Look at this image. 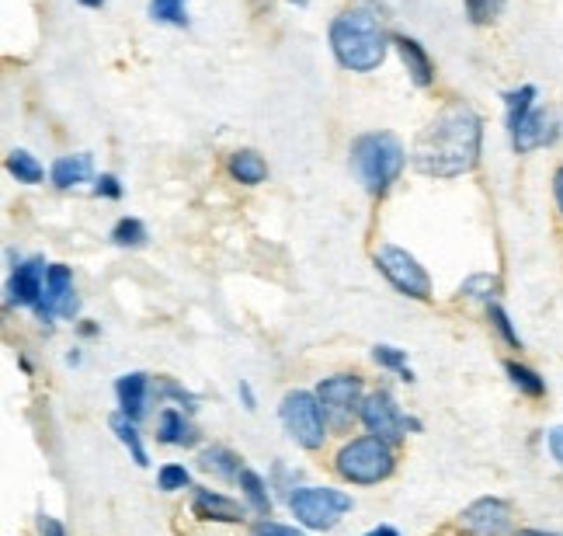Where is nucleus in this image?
<instances>
[{
	"mask_svg": "<svg viewBox=\"0 0 563 536\" xmlns=\"http://www.w3.org/2000/svg\"><path fill=\"white\" fill-rule=\"evenodd\" d=\"M484 119L466 101H452L415 140L410 164L428 178H460L481 164Z\"/></svg>",
	"mask_w": 563,
	"mask_h": 536,
	"instance_id": "f257e3e1",
	"label": "nucleus"
},
{
	"mask_svg": "<svg viewBox=\"0 0 563 536\" xmlns=\"http://www.w3.org/2000/svg\"><path fill=\"white\" fill-rule=\"evenodd\" d=\"M331 50L344 70L373 74L383 67L389 35L373 8H344L331 21Z\"/></svg>",
	"mask_w": 563,
	"mask_h": 536,
	"instance_id": "f03ea898",
	"label": "nucleus"
},
{
	"mask_svg": "<svg viewBox=\"0 0 563 536\" xmlns=\"http://www.w3.org/2000/svg\"><path fill=\"white\" fill-rule=\"evenodd\" d=\"M349 161L358 185L369 196H386L389 185L400 178V171L407 164L404 143L394 133H362L352 140Z\"/></svg>",
	"mask_w": 563,
	"mask_h": 536,
	"instance_id": "7ed1b4c3",
	"label": "nucleus"
},
{
	"mask_svg": "<svg viewBox=\"0 0 563 536\" xmlns=\"http://www.w3.org/2000/svg\"><path fill=\"white\" fill-rule=\"evenodd\" d=\"M334 470L341 481L349 484H379L397 470V453L394 446L376 439V436H362V439H349L334 457Z\"/></svg>",
	"mask_w": 563,
	"mask_h": 536,
	"instance_id": "20e7f679",
	"label": "nucleus"
},
{
	"mask_svg": "<svg viewBox=\"0 0 563 536\" xmlns=\"http://www.w3.org/2000/svg\"><path fill=\"white\" fill-rule=\"evenodd\" d=\"M278 418L286 425L289 439L307 449V453H317L328 442V415H323L317 391H289L282 397Z\"/></svg>",
	"mask_w": 563,
	"mask_h": 536,
	"instance_id": "39448f33",
	"label": "nucleus"
},
{
	"mask_svg": "<svg viewBox=\"0 0 563 536\" xmlns=\"http://www.w3.org/2000/svg\"><path fill=\"white\" fill-rule=\"evenodd\" d=\"M289 508L299 526L334 529L344 512L355 508V502H352V495H344V491H334V488H292Z\"/></svg>",
	"mask_w": 563,
	"mask_h": 536,
	"instance_id": "423d86ee",
	"label": "nucleus"
},
{
	"mask_svg": "<svg viewBox=\"0 0 563 536\" xmlns=\"http://www.w3.org/2000/svg\"><path fill=\"white\" fill-rule=\"evenodd\" d=\"M376 269L383 272V278L397 293H404L410 299H431V275L424 272V265L410 251H404L397 244H379L376 248Z\"/></svg>",
	"mask_w": 563,
	"mask_h": 536,
	"instance_id": "0eeeda50",
	"label": "nucleus"
},
{
	"mask_svg": "<svg viewBox=\"0 0 563 536\" xmlns=\"http://www.w3.org/2000/svg\"><path fill=\"white\" fill-rule=\"evenodd\" d=\"M317 397L323 404V415L334 422V428H349L352 418H358L362 401H365V383L358 373H334L320 380Z\"/></svg>",
	"mask_w": 563,
	"mask_h": 536,
	"instance_id": "6e6552de",
	"label": "nucleus"
},
{
	"mask_svg": "<svg viewBox=\"0 0 563 536\" xmlns=\"http://www.w3.org/2000/svg\"><path fill=\"white\" fill-rule=\"evenodd\" d=\"M358 422L365 425V433L383 439V442H389V446L404 442V436L410 433V428H407V415L397 407V401L389 397V391L365 394Z\"/></svg>",
	"mask_w": 563,
	"mask_h": 536,
	"instance_id": "1a4fd4ad",
	"label": "nucleus"
},
{
	"mask_svg": "<svg viewBox=\"0 0 563 536\" xmlns=\"http://www.w3.org/2000/svg\"><path fill=\"white\" fill-rule=\"evenodd\" d=\"M463 536H508L515 526V508L505 499H476L460 512Z\"/></svg>",
	"mask_w": 563,
	"mask_h": 536,
	"instance_id": "9d476101",
	"label": "nucleus"
},
{
	"mask_svg": "<svg viewBox=\"0 0 563 536\" xmlns=\"http://www.w3.org/2000/svg\"><path fill=\"white\" fill-rule=\"evenodd\" d=\"M80 310V299H77V289H74V272L67 265H49V278H46V293H42L38 307H35V317L42 325H53L56 317H77Z\"/></svg>",
	"mask_w": 563,
	"mask_h": 536,
	"instance_id": "9b49d317",
	"label": "nucleus"
},
{
	"mask_svg": "<svg viewBox=\"0 0 563 536\" xmlns=\"http://www.w3.org/2000/svg\"><path fill=\"white\" fill-rule=\"evenodd\" d=\"M511 136V146L515 154H532V150H543V146H553L560 143L563 136V122L556 112L543 109V105H536V109L515 125V130H508Z\"/></svg>",
	"mask_w": 563,
	"mask_h": 536,
	"instance_id": "f8f14e48",
	"label": "nucleus"
},
{
	"mask_svg": "<svg viewBox=\"0 0 563 536\" xmlns=\"http://www.w3.org/2000/svg\"><path fill=\"white\" fill-rule=\"evenodd\" d=\"M46 278H49V265L42 259H29L18 262L11 269L8 278V307H38L42 293H46Z\"/></svg>",
	"mask_w": 563,
	"mask_h": 536,
	"instance_id": "ddd939ff",
	"label": "nucleus"
},
{
	"mask_svg": "<svg viewBox=\"0 0 563 536\" xmlns=\"http://www.w3.org/2000/svg\"><path fill=\"white\" fill-rule=\"evenodd\" d=\"M191 516L202 519V523H241L244 519V505L233 502L230 495H220V491L195 488V495H191Z\"/></svg>",
	"mask_w": 563,
	"mask_h": 536,
	"instance_id": "4468645a",
	"label": "nucleus"
},
{
	"mask_svg": "<svg viewBox=\"0 0 563 536\" xmlns=\"http://www.w3.org/2000/svg\"><path fill=\"white\" fill-rule=\"evenodd\" d=\"M115 397H119L122 415L140 422L146 415V401H150V376L146 373H125V376H119Z\"/></svg>",
	"mask_w": 563,
	"mask_h": 536,
	"instance_id": "2eb2a0df",
	"label": "nucleus"
},
{
	"mask_svg": "<svg viewBox=\"0 0 563 536\" xmlns=\"http://www.w3.org/2000/svg\"><path fill=\"white\" fill-rule=\"evenodd\" d=\"M394 46H397V53H400V59H404V67H407L410 80H415L418 88H431V84H435V67H431V59H428V53H424L421 42H418V39H407V35H397V39H394Z\"/></svg>",
	"mask_w": 563,
	"mask_h": 536,
	"instance_id": "dca6fc26",
	"label": "nucleus"
},
{
	"mask_svg": "<svg viewBox=\"0 0 563 536\" xmlns=\"http://www.w3.org/2000/svg\"><path fill=\"white\" fill-rule=\"evenodd\" d=\"M227 175L236 182V185H262L268 178V164L265 157L257 154V150H233V154L227 157Z\"/></svg>",
	"mask_w": 563,
	"mask_h": 536,
	"instance_id": "f3484780",
	"label": "nucleus"
},
{
	"mask_svg": "<svg viewBox=\"0 0 563 536\" xmlns=\"http://www.w3.org/2000/svg\"><path fill=\"white\" fill-rule=\"evenodd\" d=\"M157 439L164 446H195L199 442V433H195V425L185 418V412H178V407H164L157 418Z\"/></svg>",
	"mask_w": 563,
	"mask_h": 536,
	"instance_id": "a211bd4d",
	"label": "nucleus"
},
{
	"mask_svg": "<svg viewBox=\"0 0 563 536\" xmlns=\"http://www.w3.org/2000/svg\"><path fill=\"white\" fill-rule=\"evenodd\" d=\"M199 470H206V474L220 478V481H236L244 470V460L227 446H209L199 453Z\"/></svg>",
	"mask_w": 563,
	"mask_h": 536,
	"instance_id": "6ab92c4d",
	"label": "nucleus"
},
{
	"mask_svg": "<svg viewBox=\"0 0 563 536\" xmlns=\"http://www.w3.org/2000/svg\"><path fill=\"white\" fill-rule=\"evenodd\" d=\"M49 178L56 188H74L80 182L91 178V154H67V157H56L49 167Z\"/></svg>",
	"mask_w": 563,
	"mask_h": 536,
	"instance_id": "aec40b11",
	"label": "nucleus"
},
{
	"mask_svg": "<svg viewBox=\"0 0 563 536\" xmlns=\"http://www.w3.org/2000/svg\"><path fill=\"white\" fill-rule=\"evenodd\" d=\"M236 484H241V495L251 505L254 516L257 519H272V499H268V484L262 481V474H254L251 467H244L241 478H236Z\"/></svg>",
	"mask_w": 563,
	"mask_h": 536,
	"instance_id": "412c9836",
	"label": "nucleus"
},
{
	"mask_svg": "<svg viewBox=\"0 0 563 536\" xmlns=\"http://www.w3.org/2000/svg\"><path fill=\"white\" fill-rule=\"evenodd\" d=\"M505 373H508L511 387H515L518 394H526V397H532V401L547 397V380L539 376V373H536L532 367H526V362H518V359H508V362H505Z\"/></svg>",
	"mask_w": 563,
	"mask_h": 536,
	"instance_id": "4be33fe9",
	"label": "nucleus"
},
{
	"mask_svg": "<svg viewBox=\"0 0 563 536\" xmlns=\"http://www.w3.org/2000/svg\"><path fill=\"white\" fill-rule=\"evenodd\" d=\"M112 433L119 436V442L133 453V460H136V467H146L150 463V457H146V449H143V439H140V428H136V422L129 418V415H112Z\"/></svg>",
	"mask_w": 563,
	"mask_h": 536,
	"instance_id": "5701e85b",
	"label": "nucleus"
},
{
	"mask_svg": "<svg viewBox=\"0 0 563 536\" xmlns=\"http://www.w3.org/2000/svg\"><path fill=\"white\" fill-rule=\"evenodd\" d=\"M539 105V91L536 84H522V88H515L505 95V109H508V130H515L518 122H522L532 109Z\"/></svg>",
	"mask_w": 563,
	"mask_h": 536,
	"instance_id": "b1692460",
	"label": "nucleus"
},
{
	"mask_svg": "<svg viewBox=\"0 0 563 536\" xmlns=\"http://www.w3.org/2000/svg\"><path fill=\"white\" fill-rule=\"evenodd\" d=\"M8 171L21 185H38L42 178H46V171H42V164L29 154V150H11V154H8Z\"/></svg>",
	"mask_w": 563,
	"mask_h": 536,
	"instance_id": "393cba45",
	"label": "nucleus"
},
{
	"mask_svg": "<svg viewBox=\"0 0 563 536\" xmlns=\"http://www.w3.org/2000/svg\"><path fill=\"white\" fill-rule=\"evenodd\" d=\"M487 320H490V328L497 331V338H501L508 349L522 352V338H518V331H515V325H511V317H508V310H505L501 304H487Z\"/></svg>",
	"mask_w": 563,
	"mask_h": 536,
	"instance_id": "a878e982",
	"label": "nucleus"
},
{
	"mask_svg": "<svg viewBox=\"0 0 563 536\" xmlns=\"http://www.w3.org/2000/svg\"><path fill=\"white\" fill-rule=\"evenodd\" d=\"M112 244H119V248H143L146 244V227H143V220L122 217L112 227Z\"/></svg>",
	"mask_w": 563,
	"mask_h": 536,
	"instance_id": "bb28decb",
	"label": "nucleus"
},
{
	"mask_svg": "<svg viewBox=\"0 0 563 536\" xmlns=\"http://www.w3.org/2000/svg\"><path fill=\"white\" fill-rule=\"evenodd\" d=\"M150 18L161 21V25H188V14H185V0H150Z\"/></svg>",
	"mask_w": 563,
	"mask_h": 536,
	"instance_id": "cd10ccee",
	"label": "nucleus"
},
{
	"mask_svg": "<svg viewBox=\"0 0 563 536\" xmlns=\"http://www.w3.org/2000/svg\"><path fill=\"white\" fill-rule=\"evenodd\" d=\"M373 362L376 367H383V370H394V373H400V380H415V373L407 370V352L404 349H394V346H376L373 349Z\"/></svg>",
	"mask_w": 563,
	"mask_h": 536,
	"instance_id": "c85d7f7f",
	"label": "nucleus"
},
{
	"mask_svg": "<svg viewBox=\"0 0 563 536\" xmlns=\"http://www.w3.org/2000/svg\"><path fill=\"white\" fill-rule=\"evenodd\" d=\"M466 299H484V304H497V275H490V272H484V275H470L466 283H463V289H460Z\"/></svg>",
	"mask_w": 563,
	"mask_h": 536,
	"instance_id": "c756f323",
	"label": "nucleus"
},
{
	"mask_svg": "<svg viewBox=\"0 0 563 536\" xmlns=\"http://www.w3.org/2000/svg\"><path fill=\"white\" fill-rule=\"evenodd\" d=\"M473 25H494L505 11V0H463Z\"/></svg>",
	"mask_w": 563,
	"mask_h": 536,
	"instance_id": "7c9ffc66",
	"label": "nucleus"
},
{
	"mask_svg": "<svg viewBox=\"0 0 563 536\" xmlns=\"http://www.w3.org/2000/svg\"><path fill=\"white\" fill-rule=\"evenodd\" d=\"M154 394H157V401H178V404H185V412H195V404H199V397L188 394L181 383H175L170 376H161L154 383Z\"/></svg>",
	"mask_w": 563,
	"mask_h": 536,
	"instance_id": "2f4dec72",
	"label": "nucleus"
},
{
	"mask_svg": "<svg viewBox=\"0 0 563 536\" xmlns=\"http://www.w3.org/2000/svg\"><path fill=\"white\" fill-rule=\"evenodd\" d=\"M157 484H161V491H185L191 484V474L181 463H167V467H161Z\"/></svg>",
	"mask_w": 563,
	"mask_h": 536,
	"instance_id": "473e14b6",
	"label": "nucleus"
},
{
	"mask_svg": "<svg viewBox=\"0 0 563 536\" xmlns=\"http://www.w3.org/2000/svg\"><path fill=\"white\" fill-rule=\"evenodd\" d=\"M251 536H307L296 526H286V523H275V519H257L251 526Z\"/></svg>",
	"mask_w": 563,
	"mask_h": 536,
	"instance_id": "72a5a7b5",
	"label": "nucleus"
},
{
	"mask_svg": "<svg viewBox=\"0 0 563 536\" xmlns=\"http://www.w3.org/2000/svg\"><path fill=\"white\" fill-rule=\"evenodd\" d=\"M95 196L122 199V182H119L115 175H98V178H95Z\"/></svg>",
	"mask_w": 563,
	"mask_h": 536,
	"instance_id": "f704fd0d",
	"label": "nucleus"
},
{
	"mask_svg": "<svg viewBox=\"0 0 563 536\" xmlns=\"http://www.w3.org/2000/svg\"><path fill=\"white\" fill-rule=\"evenodd\" d=\"M553 212H556V220L563 223V161L553 171Z\"/></svg>",
	"mask_w": 563,
	"mask_h": 536,
	"instance_id": "c9c22d12",
	"label": "nucleus"
},
{
	"mask_svg": "<svg viewBox=\"0 0 563 536\" xmlns=\"http://www.w3.org/2000/svg\"><path fill=\"white\" fill-rule=\"evenodd\" d=\"M38 536H67V529L59 526V519L42 516V519H38Z\"/></svg>",
	"mask_w": 563,
	"mask_h": 536,
	"instance_id": "e433bc0d",
	"label": "nucleus"
},
{
	"mask_svg": "<svg viewBox=\"0 0 563 536\" xmlns=\"http://www.w3.org/2000/svg\"><path fill=\"white\" fill-rule=\"evenodd\" d=\"M236 394H241V401H244L247 412H257V397H254V391H251V383H247V380L236 383Z\"/></svg>",
	"mask_w": 563,
	"mask_h": 536,
	"instance_id": "4c0bfd02",
	"label": "nucleus"
},
{
	"mask_svg": "<svg viewBox=\"0 0 563 536\" xmlns=\"http://www.w3.org/2000/svg\"><path fill=\"white\" fill-rule=\"evenodd\" d=\"M547 442H550V453H553V460H556V463H563V428H553Z\"/></svg>",
	"mask_w": 563,
	"mask_h": 536,
	"instance_id": "58836bf2",
	"label": "nucleus"
},
{
	"mask_svg": "<svg viewBox=\"0 0 563 536\" xmlns=\"http://www.w3.org/2000/svg\"><path fill=\"white\" fill-rule=\"evenodd\" d=\"M362 536H400L394 526H373L369 533H362Z\"/></svg>",
	"mask_w": 563,
	"mask_h": 536,
	"instance_id": "ea45409f",
	"label": "nucleus"
},
{
	"mask_svg": "<svg viewBox=\"0 0 563 536\" xmlns=\"http://www.w3.org/2000/svg\"><path fill=\"white\" fill-rule=\"evenodd\" d=\"M98 331H101V328L95 325V320H84V325H80V335H84V338H95Z\"/></svg>",
	"mask_w": 563,
	"mask_h": 536,
	"instance_id": "a19ab883",
	"label": "nucleus"
},
{
	"mask_svg": "<svg viewBox=\"0 0 563 536\" xmlns=\"http://www.w3.org/2000/svg\"><path fill=\"white\" fill-rule=\"evenodd\" d=\"M515 536H560V533H547V529H518Z\"/></svg>",
	"mask_w": 563,
	"mask_h": 536,
	"instance_id": "79ce46f5",
	"label": "nucleus"
},
{
	"mask_svg": "<svg viewBox=\"0 0 563 536\" xmlns=\"http://www.w3.org/2000/svg\"><path fill=\"white\" fill-rule=\"evenodd\" d=\"M67 367H80V349H70L67 352Z\"/></svg>",
	"mask_w": 563,
	"mask_h": 536,
	"instance_id": "37998d69",
	"label": "nucleus"
},
{
	"mask_svg": "<svg viewBox=\"0 0 563 536\" xmlns=\"http://www.w3.org/2000/svg\"><path fill=\"white\" fill-rule=\"evenodd\" d=\"M77 4H84V8H101L104 0H77Z\"/></svg>",
	"mask_w": 563,
	"mask_h": 536,
	"instance_id": "c03bdc74",
	"label": "nucleus"
},
{
	"mask_svg": "<svg viewBox=\"0 0 563 536\" xmlns=\"http://www.w3.org/2000/svg\"><path fill=\"white\" fill-rule=\"evenodd\" d=\"M292 4H310V0H292Z\"/></svg>",
	"mask_w": 563,
	"mask_h": 536,
	"instance_id": "a18cd8bd",
	"label": "nucleus"
}]
</instances>
